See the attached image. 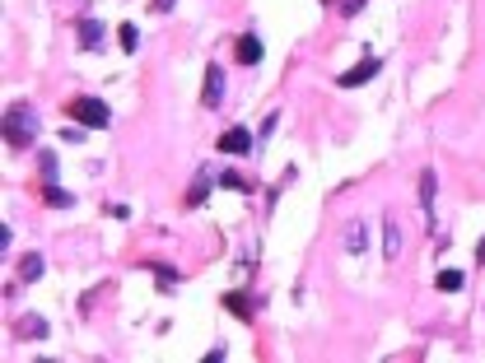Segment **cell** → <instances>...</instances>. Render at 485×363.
<instances>
[{
	"instance_id": "cell-5",
	"label": "cell",
	"mask_w": 485,
	"mask_h": 363,
	"mask_svg": "<svg viewBox=\"0 0 485 363\" xmlns=\"http://www.w3.org/2000/svg\"><path fill=\"white\" fill-rule=\"evenodd\" d=\"M252 149V135L243 131V126H234V131L219 135V154H248Z\"/></svg>"
},
{
	"instance_id": "cell-16",
	"label": "cell",
	"mask_w": 485,
	"mask_h": 363,
	"mask_svg": "<svg viewBox=\"0 0 485 363\" xmlns=\"http://www.w3.org/2000/svg\"><path fill=\"white\" fill-rule=\"evenodd\" d=\"M219 182H224V187H234V191H248V182H243V173H224Z\"/></svg>"
},
{
	"instance_id": "cell-14",
	"label": "cell",
	"mask_w": 485,
	"mask_h": 363,
	"mask_svg": "<svg viewBox=\"0 0 485 363\" xmlns=\"http://www.w3.org/2000/svg\"><path fill=\"white\" fill-rule=\"evenodd\" d=\"M383 242H387V256L401 252V238H396V224H392V219H387V238H383Z\"/></svg>"
},
{
	"instance_id": "cell-1",
	"label": "cell",
	"mask_w": 485,
	"mask_h": 363,
	"mask_svg": "<svg viewBox=\"0 0 485 363\" xmlns=\"http://www.w3.org/2000/svg\"><path fill=\"white\" fill-rule=\"evenodd\" d=\"M38 135V121H33V108L28 103H19V108L5 112V140L14 144V149H28Z\"/></svg>"
},
{
	"instance_id": "cell-3",
	"label": "cell",
	"mask_w": 485,
	"mask_h": 363,
	"mask_svg": "<svg viewBox=\"0 0 485 363\" xmlns=\"http://www.w3.org/2000/svg\"><path fill=\"white\" fill-rule=\"evenodd\" d=\"M201 98H205V108H219V98H224V70H219V66H205Z\"/></svg>"
},
{
	"instance_id": "cell-13",
	"label": "cell",
	"mask_w": 485,
	"mask_h": 363,
	"mask_svg": "<svg viewBox=\"0 0 485 363\" xmlns=\"http://www.w3.org/2000/svg\"><path fill=\"white\" fill-rule=\"evenodd\" d=\"M70 200H75L70 191H61V187H47V205H61V209H66Z\"/></svg>"
},
{
	"instance_id": "cell-2",
	"label": "cell",
	"mask_w": 485,
	"mask_h": 363,
	"mask_svg": "<svg viewBox=\"0 0 485 363\" xmlns=\"http://www.w3.org/2000/svg\"><path fill=\"white\" fill-rule=\"evenodd\" d=\"M70 117L84 121V126H93V131L113 126V112H108V103H103V98H75V103H70Z\"/></svg>"
},
{
	"instance_id": "cell-4",
	"label": "cell",
	"mask_w": 485,
	"mask_h": 363,
	"mask_svg": "<svg viewBox=\"0 0 485 363\" xmlns=\"http://www.w3.org/2000/svg\"><path fill=\"white\" fill-rule=\"evenodd\" d=\"M378 70H383V61H378V56H369L364 66H355V70H346V75H341V88H360L364 79H373Z\"/></svg>"
},
{
	"instance_id": "cell-6",
	"label": "cell",
	"mask_w": 485,
	"mask_h": 363,
	"mask_svg": "<svg viewBox=\"0 0 485 363\" xmlns=\"http://www.w3.org/2000/svg\"><path fill=\"white\" fill-rule=\"evenodd\" d=\"M234 56L243 61V66H257V61H261V42H257V38H238V42H234Z\"/></svg>"
},
{
	"instance_id": "cell-9",
	"label": "cell",
	"mask_w": 485,
	"mask_h": 363,
	"mask_svg": "<svg viewBox=\"0 0 485 363\" xmlns=\"http://www.w3.org/2000/svg\"><path fill=\"white\" fill-rule=\"evenodd\" d=\"M462 284H467V275H462V270H443V275H439V289H443V294H457Z\"/></svg>"
},
{
	"instance_id": "cell-15",
	"label": "cell",
	"mask_w": 485,
	"mask_h": 363,
	"mask_svg": "<svg viewBox=\"0 0 485 363\" xmlns=\"http://www.w3.org/2000/svg\"><path fill=\"white\" fill-rule=\"evenodd\" d=\"M346 247H350V252H360V247H364V229H360V224L346 233Z\"/></svg>"
},
{
	"instance_id": "cell-8",
	"label": "cell",
	"mask_w": 485,
	"mask_h": 363,
	"mask_svg": "<svg viewBox=\"0 0 485 363\" xmlns=\"http://www.w3.org/2000/svg\"><path fill=\"white\" fill-rule=\"evenodd\" d=\"M19 275L28 280V284H33V280L42 275V256H38V252H28V256H23V261H19Z\"/></svg>"
},
{
	"instance_id": "cell-11",
	"label": "cell",
	"mask_w": 485,
	"mask_h": 363,
	"mask_svg": "<svg viewBox=\"0 0 485 363\" xmlns=\"http://www.w3.org/2000/svg\"><path fill=\"white\" fill-rule=\"evenodd\" d=\"M122 47H126V52H136V47H140V28H136V23H122Z\"/></svg>"
},
{
	"instance_id": "cell-12",
	"label": "cell",
	"mask_w": 485,
	"mask_h": 363,
	"mask_svg": "<svg viewBox=\"0 0 485 363\" xmlns=\"http://www.w3.org/2000/svg\"><path fill=\"white\" fill-rule=\"evenodd\" d=\"M420 205H434V173H425V177H420Z\"/></svg>"
},
{
	"instance_id": "cell-10",
	"label": "cell",
	"mask_w": 485,
	"mask_h": 363,
	"mask_svg": "<svg viewBox=\"0 0 485 363\" xmlns=\"http://www.w3.org/2000/svg\"><path fill=\"white\" fill-rule=\"evenodd\" d=\"M19 335H47V321L42 317H23L19 321Z\"/></svg>"
},
{
	"instance_id": "cell-7",
	"label": "cell",
	"mask_w": 485,
	"mask_h": 363,
	"mask_svg": "<svg viewBox=\"0 0 485 363\" xmlns=\"http://www.w3.org/2000/svg\"><path fill=\"white\" fill-rule=\"evenodd\" d=\"M79 42H84V47H98V42H103V23H98V19H84V23H79Z\"/></svg>"
}]
</instances>
